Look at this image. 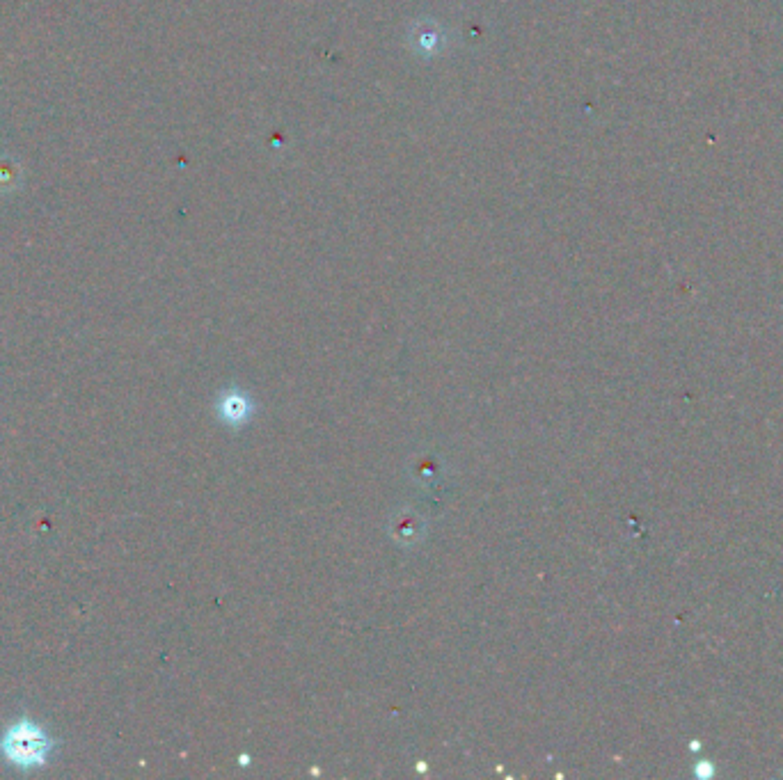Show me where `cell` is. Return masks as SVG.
Wrapping results in <instances>:
<instances>
[{"mask_svg": "<svg viewBox=\"0 0 783 780\" xmlns=\"http://www.w3.org/2000/svg\"><path fill=\"white\" fill-rule=\"evenodd\" d=\"M55 751V739L39 723L28 716L14 721L3 735H0V755L7 764L21 771L42 769L49 764Z\"/></svg>", "mask_w": 783, "mask_h": 780, "instance_id": "1", "label": "cell"}, {"mask_svg": "<svg viewBox=\"0 0 783 780\" xmlns=\"http://www.w3.org/2000/svg\"><path fill=\"white\" fill-rule=\"evenodd\" d=\"M696 774H699V776H710V774H713V769H710L708 764H699V767H696Z\"/></svg>", "mask_w": 783, "mask_h": 780, "instance_id": "2", "label": "cell"}]
</instances>
